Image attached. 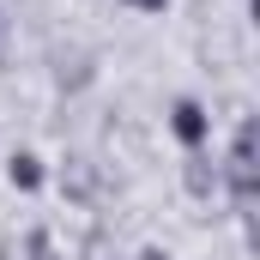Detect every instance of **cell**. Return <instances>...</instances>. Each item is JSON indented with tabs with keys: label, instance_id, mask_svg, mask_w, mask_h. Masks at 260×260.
I'll use <instances>...</instances> for the list:
<instances>
[{
	"label": "cell",
	"instance_id": "obj_1",
	"mask_svg": "<svg viewBox=\"0 0 260 260\" xmlns=\"http://www.w3.org/2000/svg\"><path fill=\"white\" fill-rule=\"evenodd\" d=\"M230 188H236V206H242V212L254 206V127L236 133V151H230Z\"/></svg>",
	"mask_w": 260,
	"mask_h": 260
},
{
	"label": "cell",
	"instance_id": "obj_2",
	"mask_svg": "<svg viewBox=\"0 0 260 260\" xmlns=\"http://www.w3.org/2000/svg\"><path fill=\"white\" fill-rule=\"evenodd\" d=\"M170 127H176V139H182V145H200L212 121H206V109H200V103H188V97H182V103H176V115H170Z\"/></svg>",
	"mask_w": 260,
	"mask_h": 260
},
{
	"label": "cell",
	"instance_id": "obj_3",
	"mask_svg": "<svg viewBox=\"0 0 260 260\" xmlns=\"http://www.w3.org/2000/svg\"><path fill=\"white\" fill-rule=\"evenodd\" d=\"M12 188H43V164H37L30 151L12 157Z\"/></svg>",
	"mask_w": 260,
	"mask_h": 260
},
{
	"label": "cell",
	"instance_id": "obj_4",
	"mask_svg": "<svg viewBox=\"0 0 260 260\" xmlns=\"http://www.w3.org/2000/svg\"><path fill=\"white\" fill-rule=\"evenodd\" d=\"M133 6H145V12H157V6H170V0H133Z\"/></svg>",
	"mask_w": 260,
	"mask_h": 260
},
{
	"label": "cell",
	"instance_id": "obj_5",
	"mask_svg": "<svg viewBox=\"0 0 260 260\" xmlns=\"http://www.w3.org/2000/svg\"><path fill=\"white\" fill-rule=\"evenodd\" d=\"M145 260H164V254H145Z\"/></svg>",
	"mask_w": 260,
	"mask_h": 260
}]
</instances>
